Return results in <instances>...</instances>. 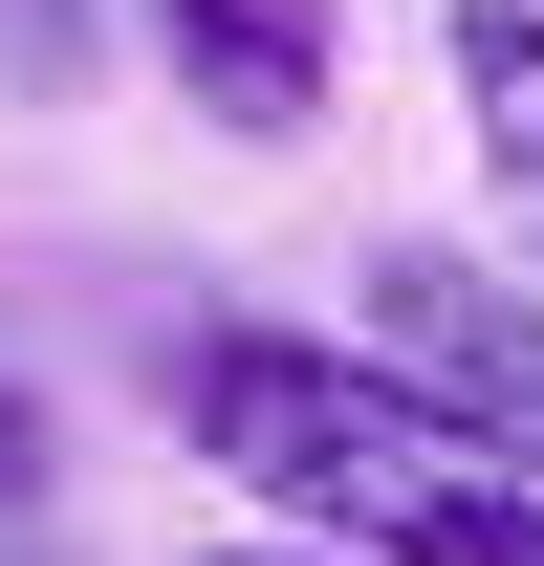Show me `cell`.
<instances>
[{
	"label": "cell",
	"instance_id": "6da1fadb",
	"mask_svg": "<svg viewBox=\"0 0 544 566\" xmlns=\"http://www.w3.org/2000/svg\"><path fill=\"white\" fill-rule=\"evenodd\" d=\"M175 436H197L218 480H262L283 523H327V545H370V523L458 458V436L414 415L370 349H327V327H197V349H175Z\"/></svg>",
	"mask_w": 544,
	"mask_h": 566
},
{
	"label": "cell",
	"instance_id": "7a4b0ae2",
	"mask_svg": "<svg viewBox=\"0 0 544 566\" xmlns=\"http://www.w3.org/2000/svg\"><path fill=\"white\" fill-rule=\"evenodd\" d=\"M348 349L393 370L458 458L544 480V283L523 262H479V240H370V327H348Z\"/></svg>",
	"mask_w": 544,
	"mask_h": 566
},
{
	"label": "cell",
	"instance_id": "3957f363",
	"mask_svg": "<svg viewBox=\"0 0 544 566\" xmlns=\"http://www.w3.org/2000/svg\"><path fill=\"white\" fill-rule=\"evenodd\" d=\"M153 22V66H175V109L240 153H305L327 132V87H348V22L327 0H132Z\"/></svg>",
	"mask_w": 544,
	"mask_h": 566
},
{
	"label": "cell",
	"instance_id": "277c9868",
	"mask_svg": "<svg viewBox=\"0 0 544 566\" xmlns=\"http://www.w3.org/2000/svg\"><path fill=\"white\" fill-rule=\"evenodd\" d=\"M458 132H479V175H501V218L544 240V0H458Z\"/></svg>",
	"mask_w": 544,
	"mask_h": 566
},
{
	"label": "cell",
	"instance_id": "5b68a950",
	"mask_svg": "<svg viewBox=\"0 0 544 566\" xmlns=\"http://www.w3.org/2000/svg\"><path fill=\"white\" fill-rule=\"evenodd\" d=\"M370 566H544V480H501V458H436V480L370 523Z\"/></svg>",
	"mask_w": 544,
	"mask_h": 566
},
{
	"label": "cell",
	"instance_id": "8992f818",
	"mask_svg": "<svg viewBox=\"0 0 544 566\" xmlns=\"http://www.w3.org/2000/svg\"><path fill=\"white\" fill-rule=\"evenodd\" d=\"M0 87L66 109V87H87V0H0Z\"/></svg>",
	"mask_w": 544,
	"mask_h": 566
},
{
	"label": "cell",
	"instance_id": "52a82bcc",
	"mask_svg": "<svg viewBox=\"0 0 544 566\" xmlns=\"http://www.w3.org/2000/svg\"><path fill=\"white\" fill-rule=\"evenodd\" d=\"M197 566H370V545H327V523H240V545H197Z\"/></svg>",
	"mask_w": 544,
	"mask_h": 566
},
{
	"label": "cell",
	"instance_id": "ba28073f",
	"mask_svg": "<svg viewBox=\"0 0 544 566\" xmlns=\"http://www.w3.org/2000/svg\"><path fill=\"white\" fill-rule=\"evenodd\" d=\"M0 501H44V392L0 370Z\"/></svg>",
	"mask_w": 544,
	"mask_h": 566
}]
</instances>
